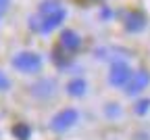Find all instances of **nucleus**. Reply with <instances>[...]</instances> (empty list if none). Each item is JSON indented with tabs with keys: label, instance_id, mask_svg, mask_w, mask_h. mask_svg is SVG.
<instances>
[{
	"label": "nucleus",
	"instance_id": "2",
	"mask_svg": "<svg viewBox=\"0 0 150 140\" xmlns=\"http://www.w3.org/2000/svg\"><path fill=\"white\" fill-rule=\"evenodd\" d=\"M131 69L127 63H112L110 65V71H108V84L110 86H115V88H125L127 82L131 79Z\"/></svg>",
	"mask_w": 150,
	"mask_h": 140
},
{
	"label": "nucleus",
	"instance_id": "13",
	"mask_svg": "<svg viewBox=\"0 0 150 140\" xmlns=\"http://www.w3.org/2000/svg\"><path fill=\"white\" fill-rule=\"evenodd\" d=\"M8 88H11V79L0 71V90H8Z\"/></svg>",
	"mask_w": 150,
	"mask_h": 140
},
{
	"label": "nucleus",
	"instance_id": "4",
	"mask_svg": "<svg viewBox=\"0 0 150 140\" xmlns=\"http://www.w3.org/2000/svg\"><path fill=\"white\" fill-rule=\"evenodd\" d=\"M65 17H67V11H65V6L56 9V11H52V13H46V15H42L40 31H42V34H50L52 29H56V27H59V25L65 21Z\"/></svg>",
	"mask_w": 150,
	"mask_h": 140
},
{
	"label": "nucleus",
	"instance_id": "9",
	"mask_svg": "<svg viewBox=\"0 0 150 140\" xmlns=\"http://www.w3.org/2000/svg\"><path fill=\"white\" fill-rule=\"evenodd\" d=\"M67 92L71 96H83L86 94V82L83 79H73V82H69V86H67Z\"/></svg>",
	"mask_w": 150,
	"mask_h": 140
},
{
	"label": "nucleus",
	"instance_id": "3",
	"mask_svg": "<svg viewBox=\"0 0 150 140\" xmlns=\"http://www.w3.org/2000/svg\"><path fill=\"white\" fill-rule=\"evenodd\" d=\"M77 119H79V113L75 109H63L61 113H56L52 117L50 128L54 132H65V130H69V128H73L75 124H77Z\"/></svg>",
	"mask_w": 150,
	"mask_h": 140
},
{
	"label": "nucleus",
	"instance_id": "1",
	"mask_svg": "<svg viewBox=\"0 0 150 140\" xmlns=\"http://www.w3.org/2000/svg\"><path fill=\"white\" fill-rule=\"evenodd\" d=\"M13 67L23 71V73H35L42 69V56L35 52H29V50L19 52L13 56Z\"/></svg>",
	"mask_w": 150,
	"mask_h": 140
},
{
	"label": "nucleus",
	"instance_id": "5",
	"mask_svg": "<svg viewBox=\"0 0 150 140\" xmlns=\"http://www.w3.org/2000/svg\"><path fill=\"white\" fill-rule=\"evenodd\" d=\"M148 84H150V73H148V71H138V73L131 75V79L127 82L125 94H127V96H136V94H140Z\"/></svg>",
	"mask_w": 150,
	"mask_h": 140
},
{
	"label": "nucleus",
	"instance_id": "16",
	"mask_svg": "<svg viewBox=\"0 0 150 140\" xmlns=\"http://www.w3.org/2000/svg\"><path fill=\"white\" fill-rule=\"evenodd\" d=\"M88 2H96V0H88Z\"/></svg>",
	"mask_w": 150,
	"mask_h": 140
},
{
	"label": "nucleus",
	"instance_id": "15",
	"mask_svg": "<svg viewBox=\"0 0 150 140\" xmlns=\"http://www.w3.org/2000/svg\"><path fill=\"white\" fill-rule=\"evenodd\" d=\"M106 115H121V109L117 105H108L106 107Z\"/></svg>",
	"mask_w": 150,
	"mask_h": 140
},
{
	"label": "nucleus",
	"instance_id": "8",
	"mask_svg": "<svg viewBox=\"0 0 150 140\" xmlns=\"http://www.w3.org/2000/svg\"><path fill=\"white\" fill-rule=\"evenodd\" d=\"M52 92H54V84L50 79H42V82H38L33 86V94H38V96H50Z\"/></svg>",
	"mask_w": 150,
	"mask_h": 140
},
{
	"label": "nucleus",
	"instance_id": "7",
	"mask_svg": "<svg viewBox=\"0 0 150 140\" xmlns=\"http://www.w3.org/2000/svg\"><path fill=\"white\" fill-rule=\"evenodd\" d=\"M144 25H146V19H144V15H140V13H129V15L125 17V27H127L129 31H140Z\"/></svg>",
	"mask_w": 150,
	"mask_h": 140
},
{
	"label": "nucleus",
	"instance_id": "12",
	"mask_svg": "<svg viewBox=\"0 0 150 140\" xmlns=\"http://www.w3.org/2000/svg\"><path fill=\"white\" fill-rule=\"evenodd\" d=\"M148 109H150V101H146V98H144V101H138V103H136V113H138V115H144Z\"/></svg>",
	"mask_w": 150,
	"mask_h": 140
},
{
	"label": "nucleus",
	"instance_id": "6",
	"mask_svg": "<svg viewBox=\"0 0 150 140\" xmlns=\"http://www.w3.org/2000/svg\"><path fill=\"white\" fill-rule=\"evenodd\" d=\"M79 44H81V38L75 34L73 29H65V31H61V46H63L65 50L73 52V50H77V48H79Z\"/></svg>",
	"mask_w": 150,
	"mask_h": 140
},
{
	"label": "nucleus",
	"instance_id": "11",
	"mask_svg": "<svg viewBox=\"0 0 150 140\" xmlns=\"http://www.w3.org/2000/svg\"><path fill=\"white\" fill-rule=\"evenodd\" d=\"M63 4L59 2V0H44V2L40 4V13L42 15H46V13H52V11H56V9H61Z\"/></svg>",
	"mask_w": 150,
	"mask_h": 140
},
{
	"label": "nucleus",
	"instance_id": "10",
	"mask_svg": "<svg viewBox=\"0 0 150 140\" xmlns=\"http://www.w3.org/2000/svg\"><path fill=\"white\" fill-rule=\"evenodd\" d=\"M13 134H15L19 140H27L29 134H31V130H29L27 124H17V126H13Z\"/></svg>",
	"mask_w": 150,
	"mask_h": 140
},
{
	"label": "nucleus",
	"instance_id": "14",
	"mask_svg": "<svg viewBox=\"0 0 150 140\" xmlns=\"http://www.w3.org/2000/svg\"><path fill=\"white\" fill-rule=\"evenodd\" d=\"M8 4H11V0H0V19H2L4 13L8 11Z\"/></svg>",
	"mask_w": 150,
	"mask_h": 140
}]
</instances>
